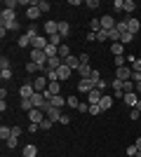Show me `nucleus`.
Returning <instances> with one entry per match:
<instances>
[{
	"label": "nucleus",
	"instance_id": "obj_1",
	"mask_svg": "<svg viewBox=\"0 0 141 157\" xmlns=\"http://www.w3.org/2000/svg\"><path fill=\"white\" fill-rule=\"evenodd\" d=\"M78 89H80V94H89L92 89H96V85H94L92 78H80L78 80Z\"/></svg>",
	"mask_w": 141,
	"mask_h": 157
},
{
	"label": "nucleus",
	"instance_id": "obj_2",
	"mask_svg": "<svg viewBox=\"0 0 141 157\" xmlns=\"http://www.w3.org/2000/svg\"><path fill=\"white\" fill-rule=\"evenodd\" d=\"M42 33H45L47 38L57 35V33H59V21H45V24H42Z\"/></svg>",
	"mask_w": 141,
	"mask_h": 157
},
{
	"label": "nucleus",
	"instance_id": "obj_3",
	"mask_svg": "<svg viewBox=\"0 0 141 157\" xmlns=\"http://www.w3.org/2000/svg\"><path fill=\"white\" fill-rule=\"evenodd\" d=\"M35 94V89H33V80H28V82H24V85L19 87V96L21 98H31Z\"/></svg>",
	"mask_w": 141,
	"mask_h": 157
},
{
	"label": "nucleus",
	"instance_id": "obj_4",
	"mask_svg": "<svg viewBox=\"0 0 141 157\" xmlns=\"http://www.w3.org/2000/svg\"><path fill=\"white\" fill-rule=\"evenodd\" d=\"M47 85H49L47 75H38V78L33 80V89L35 92H47Z\"/></svg>",
	"mask_w": 141,
	"mask_h": 157
},
{
	"label": "nucleus",
	"instance_id": "obj_5",
	"mask_svg": "<svg viewBox=\"0 0 141 157\" xmlns=\"http://www.w3.org/2000/svg\"><path fill=\"white\" fill-rule=\"evenodd\" d=\"M115 24H118V21L113 19V14H104V17H101V31H113Z\"/></svg>",
	"mask_w": 141,
	"mask_h": 157
},
{
	"label": "nucleus",
	"instance_id": "obj_6",
	"mask_svg": "<svg viewBox=\"0 0 141 157\" xmlns=\"http://www.w3.org/2000/svg\"><path fill=\"white\" fill-rule=\"evenodd\" d=\"M115 78L122 80V82H127V80H132V68L129 66H122V68H115Z\"/></svg>",
	"mask_w": 141,
	"mask_h": 157
},
{
	"label": "nucleus",
	"instance_id": "obj_7",
	"mask_svg": "<svg viewBox=\"0 0 141 157\" xmlns=\"http://www.w3.org/2000/svg\"><path fill=\"white\" fill-rule=\"evenodd\" d=\"M26 115H28V120H31V122H35V124H40L42 120L47 117V115H45V110H40V108H33V110H31V113H26Z\"/></svg>",
	"mask_w": 141,
	"mask_h": 157
},
{
	"label": "nucleus",
	"instance_id": "obj_8",
	"mask_svg": "<svg viewBox=\"0 0 141 157\" xmlns=\"http://www.w3.org/2000/svg\"><path fill=\"white\" fill-rule=\"evenodd\" d=\"M0 19H2V26H7V24H14V21H17V12H14V10H2Z\"/></svg>",
	"mask_w": 141,
	"mask_h": 157
},
{
	"label": "nucleus",
	"instance_id": "obj_9",
	"mask_svg": "<svg viewBox=\"0 0 141 157\" xmlns=\"http://www.w3.org/2000/svg\"><path fill=\"white\" fill-rule=\"evenodd\" d=\"M71 75H73V68H68L66 63L61 66L59 71H57V80H59V82H66L68 78H71Z\"/></svg>",
	"mask_w": 141,
	"mask_h": 157
},
{
	"label": "nucleus",
	"instance_id": "obj_10",
	"mask_svg": "<svg viewBox=\"0 0 141 157\" xmlns=\"http://www.w3.org/2000/svg\"><path fill=\"white\" fill-rule=\"evenodd\" d=\"M49 45V38L47 35H38V38L33 40V45H31V49H42L45 52V47Z\"/></svg>",
	"mask_w": 141,
	"mask_h": 157
},
{
	"label": "nucleus",
	"instance_id": "obj_11",
	"mask_svg": "<svg viewBox=\"0 0 141 157\" xmlns=\"http://www.w3.org/2000/svg\"><path fill=\"white\" fill-rule=\"evenodd\" d=\"M45 115H47V120H52V122H61V117H64L59 108H52V105L45 110Z\"/></svg>",
	"mask_w": 141,
	"mask_h": 157
},
{
	"label": "nucleus",
	"instance_id": "obj_12",
	"mask_svg": "<svg viewBox=\"0 0 141 157\" xmlns=\"http://www.w3.org/2000/svg\"><path fill=\"white\" fill-rule=\"evenodd\" d=\"M111 105H113V96H108V94H104V96H101V101H99V108H101V113L111 110Z\"/></svg>",
	"mask_w": 141,
	"mask_h": 157
},
{
	"label": "nucleus",
	"instance_id": "obj_13",
	"mask_svg": "<svg viewBox=\"0 0 141 157\" xmlns=\"http://www.w3.org/2000/svg\"><path fill=\"white\" fill-rule=\"evenodd\" d=\"M122 101H125L129 108H136V103H139V96H136V92H129V94H125V96H122Z\"/></svg>",
	"mask_w": 141,
	"mask_h": 157
},
{
	"label": "nucleus",
	"instance_id": "obj_14",
	"mask_svg": "<svg viewBox=\"0 0 141 157\" xmlns=\"http://www.w3.org/2000/svg\"><path fill=\"white\" fill-rule=\"evenodd\" d=\"M101 96H104V94H101L99 89H92V92L87 94V103H89V105H94V103H99V101H101Z\"/></svg>",
	"mask_w": 141,
	"mask_h": 157
},
{
	"label": "nucleus",
	"instance_id": "obj_15",
	"mask_svg": "<svg viewBox=\"0 0 141 157\" xmlns=\"http://www.w3.org/2000/svg\"><path fill=\"white\" fill-rule=\"evenodd\" d=\"M64 63H66L68 68H73V71H78V68H80V56H73V54H71L68 59H64Z\"/></svg>",
	"mask_w": 141,
	"mask_h": 157
},
{
	"label": "nucleus",
	"instance_id": "obj_16",
	"mask_svg": "<svg viewBox=\"0 0 141 157\" xmlns=\"http://www.w3.org/2000/svg\"><path fill=\"white\" fill-rule=\"evenodd\" d=\"M139 28H141L139 19H127V33H132V35H136V33H139Z\"/></svg>",
	"mask_w": 141,
	"mask_h": 157
},
{
	"label": "nucleus",
	"instance_id": "obj_17",
	"mask_svg": "<svg viewBox=\"0 0 141 157\" xmlns=\"http://www.w3.org/2000/svg\"><path fill=\"white\" fill-rule=\"evenodd\" d=\"M111 52H113V56H125V45L122 42H111Z\"/></svg>",
	"mask_w": 141,
	"mask_h": 157
},
{
	"label": "nucleus",
	"instance_id": "obj_18",
	"mask_svg": "<svg viewBox=\"0 0 141 157\" xmlns=\"http://www.w3.org/2000/svg\"><path fill=\"white\" fill-rule=\"evenodd\" d=\"M40 14H42V12H40V7H38V5H33V7H28V10H26V17H28L31 21H35Z\"/></svg>",
	"mask_w": 141,
	"mask_h": 157
},
{
	"label": "nucleus",
	"instance_id": "obj_19",
	"mask_svg": "<svg viewBox=\"0 0 141 157\" xmlns=\"http://www.w3.org/2000/svg\"><path fill=\"white\" fill-rule=\"evenodd\" d=\"M64 103H66V98L61 96V94H57V96L49 98V105H52V108H59V110H61V105H64Z\"/></svg>",
	"mask_w": 141,
	"mask_h": 157
},
{
	"label": "nucleus",
	"instance_id": "obj_20",
	"mask_svg": "<svg viewBox=\"0 0 141 157\" xmlns=\"http://www.w3.org/2000/svg\"><path fill=\"white\" fill-rule=\"evenodd\" d=\"M17 45L26 49V47H31V45H33V40H31V38L26 35V33H24V35H19V40H17Z\"/></svg>",
	"mask_w": 141,
	"mask_h": 157
},
{
	"label": "nucleus",
	"instance_id": "obj_21",
	"mask_svg": "<svg viewBox=\"0 0 141 157\" xmlns=\"http://www.w3.org/2000/svg\"><path fill=\"white\" fill-rule=\"evenodd\" d=\"M47 92L52 94V96H57V94L61 92V82L59 80H57V82H49V85H47Z\"/></svg>",
	"mask_w": 141,
	"mask_h": 157
},
{
	"label": "nucleus",
	"instance_id": "obj_22",
	"mask_svg": "<svg viewBox=\"0 0 141 157\" xmlns=\"http://www.w3.org/2000/svg\"><path fill=\"white\" fill-rule=\"evenodd\" d=\"M68 33H71V24H68V21H59V35L66 38Z\"/></svg>",
	"mask_w": 141,
	"mask_h": 157
},
{
	"label": "nucleus",
	"instance_id": "obj_23",
	"mask_svg": "<svg viewBox=\"0 0 141 157\" xmlns=\"http://www.w3.org/2000/svg\"><path fill=\"white\" fill-rule=\"evenodd\" d=\"M24 157H38V148L35 145H24Z\"/></svg>",
	"mask_w": 141,
	"mask_h": 157
},
{
	"label": "nucleus",
	"instance_id": "obj_24",
	"mask_svg": "<svg viewBox=\"0 0 141 157\" xmlns=\"http://www.w3.org/2000/svg\"><path fill=\"white\" fill-rule=\"evenodd\" d=\"M33 108H35V105H33L31 98H21V110H24V113H31Z\"/></svg>",
	"mask_w": 141,
	"mask_h": 157
},
{
	"label": "nucleus",
	"instance_id": "obj_25",
	"mask_svg": "<svg viewBox=\"0 0 141 157\" xmlns=\"http://www.w3.org/2000/svg\"><path fill=\"white\" fill-rule=\"evenodd\" d=\"M134 10H136V2H134V0H125V5H122V12L132 14Z\"/></svg>",
	"mask_w": 141,
	"mask_h": 157
},
{
	"label": "nucleus",
	"instance_id": "obj_26",
	"mask_svg": "<svg viewBox=\"0 0 141 157\" xmlns=\"http://www.w3.org/2000/svg\"><path fill=\"white\" fill-rule=\"evenodd\" d=\"M45 54H47V59H52V56H59V47L47 45V47H45Z\"/></svg>",
	"mask_w": 141,
	"mask_h": 157
},
{
	"label": "nucleus",
	"instance_id": "obj_27",
	"mask_svg": "<svg viewBox=\"0 0 141 157\" xmlns=\"http://www.w3.org/2000/svg\"><path fill=\"white\" fill-rule=\"evenodd\" d=\"M0 138H5V141H10L12 138V127H0Z\"/></svg>",
	"mask_w": 141,
	"mask_h": 157
},
{
	"label": "nucleus",
	"instance_id": "obj_28",
	"mask_svg": "<svg viewBox=\"0 0 141 157\" xmlns=\"http://www.w3.org/2000/svg\"><path fill=\"white\" fill-rule=\"evenodd\" d=\"M122 92L129 94V92H136V85L132 82V80H127V82H122Z\"/></svg>",
	"mask_w": 141,
	"mask_h": 157
},
{
	"label": "nucleus",
	"instance_id": "obj_29",
	"mask_svg": "<svg viewBox=\"0 0 141 157\" xmlns=\"http://www.w3.org/2000/svg\"><path fill=\"white\" fill-rule=\"evenodd\" d=\"M26 35H28V38H31V40H35V38H38V35H40V31H38V26H28V28H26Z\"/></svg>",
	"mask_w": 141,
	"mask_h": 157
},
{
	"label": "nucleus",
	"instance_id": "obj_30",
	"mask_svg": "<svg viewBox=\"0 0 141 157\" xmlns=\"http://www.w3.org/2000/svg\"><path fill=\"white\" fill-rule=\"evenodd\" d=\"M78 75H80V78H89V75H92V68H89V66H80V68H78Z\"/></svg>",
	"mask_w": 141,
	"mask_h": 157
},
{
	"label": "nucleus",
	"instance_id": "obj_31",
	"mask_svg": "<svg viewBox=\"0 0 141 157\" xmlns=\"http://www.w3.org/2000/svg\"><path fill=\"white\" fill-rule=\"evenodd\" d=\"M59 56H61V59H68V56H71V47H68V45H61L59 47Z\"/></svg>",
	"mask_w": 141,
	"mask_h": 157
},
{
	"label": "nucleus",
	"instance_id": "obj_32",
	"mask_svg": "<svg viewBox=\"0 0 141 157\" xmlns=\"http://www.w3.org/2000/svg\"><path fill=\"white\" fill-rule=\"evenodd\" d=\"M89 31L99 33L101 31V19H92V21H89Z\"/></svg>",
	"mask_w": 141,
	"mask_h": 157
},
{
	"label": "nucleus",
	"instance_id": "obj_33",
	"mask_svg": "<svg viewBox=\"0 0 141 157\" xmlns=\"http://www.w3.org/2000/svg\"><path fill=\"white\" fill-rule=\"evenodd\" d=\"M66 105H71V108H75V110H78V105H80L78 96H68V98H66Z\"/></svg>",
	"mask_w": 141,
	"mask_h": 157
},
{
	"label": "nucleus",
	"instance_id": "obj_34",
	"mask_svg": "<svg viewBox=\"0 0 141 157\" xmlns=\"http://www.w3.org/2000/svg\"><path fill=\"white\" fill-rule=\"evenodd\" d=\"M17 5H19V0H5V2H2V10H14Z\"/></svg>",
	"mask_w": 141,
	"mask_h": 157
},
{
	"label": "nucleus",
	"instance_id": "obj_35",
	"mask_svg": "<svg viewBox=\"0 0 141 157\" xmlns=\"http://www.w3.org/2000/svg\"><path fill=\"white\" fill-rule=\"evenodd\" d=\"M132 40H134V35H132V33H122V35H120V42H122V45H129Z\"/></svg>",
	"mask_w": 141,
	"mask_h": 157
},
{
	"label": "nucleus",
	"instance_id": "obj_36",
	"mask_svg": "<svg viewBox=\"0 0 141 157\" xmlns=\"http://www.w3.org/2000/svg\"><path fill=\"white\" fill-rule=\"evenodd\" d=\"M0 78H2V82L12 80V68H5V71H0Z\"/></svg>",
	"mask_w": 141,
	"mask_h": 157
},
{
	"label": "nucleus",
	"instance_id": "obj_37",
	"mask_svg": "<svg viewBox=\"0 0 141 157\" xmlns=\"http://www.w3.org/2000/svg\"><path fill=\"white\" fill-rule=\"evenodd\" d=\"M38 7H40V12H49V10H52V5H49L47 0H38Z\"/></svg>",
	"mask_w": 141,
	"mask_h": 157
},
{
	"label": "nucleus",
	"instance_id": "obj_38",
	"mask_svg": "<svg viewBox=\"0 0 141 157\" xmlns=\"http://www.w3.org/2000/svg\"><path fill=\"white\" fill-rule=\"evenodd\" d=\"M96 42H108V31H99L96 33Z\"/></svg>",
	"mask_w": 141,
	"mask_h": 157
},
{
	"label": "nucleus",
	"instance_id": "obj_39",
	"mask_svg": "<svg viewBox=\"0 0 141 157\" xmlns=\"http://www.w3.org/2000/svg\"><path fill=\"white\" fill-rule=\"evenodd\" d=\"M52 124H54L52 120H47V117H45V120L40 122V129H42V131H49V129H52Z\"/></svg>",
	"mask_w": 141,
	"mask_h": 157
},
{
	"label": "nucleus",
	"instance_id": "obj_40",
	"mask_svg": "<svg viewBox=\"0 0 141 157\" xmlns=\"http://www.w3.org/2000/svg\"><path fill=\"white\" fill-rule=\"evenodd\" d=\"M127 66V56H115V68H122Z\"/></svg>",
	"mask_w": 141,
	"mask_h": 157
},
{
	"label": "nucleus",
	"instance_id": "obj_41",
	"mask_svg": "<svg viewBox=\"0 0 141 157\" xmlns=\"http://www.w3.org/2000/svg\"><path fill=\"white\" fill-rule=\"evenodd\" d=\"M49 45H54V47H61V35H59V33L49 38Z\"/></svg>",
	"mask_w": 141,
	"mask_h": 157
},
{
	"label": "nucleus",
	"instance_id": "obj_42",
	"mask_svg": "<svg viewBox=\"0 0 141 157\" xmlns=\"http://www.w3.org/2000/svg\"><path fill=\"white\" fill-rule=\"evenodd\" d=\"M115 28L120 31V35H122V33H127V21H118V24H115Z\"/></svg>",
	"mask_w": 141,
	"mask_h": 157
},
{
	"label": "nucleus",
	"instance_id": "obj_43",
	"mask_svg": "<svg viewBox=\"0 0 141 157\" xmlns=\"http://www.w3.org/2000/svg\"><path fill=\"white\" fill-rule=\"evenodd\" d=\"M35 71H40V68H38V63L28 61V63H26V73H35Z\"/></svg>",
	"mask_w": 141,
	"mask_h": 157
},
{
	"label": "nucleus",
	"instance_id": "obj_44",
	"mask_svg": "<svg viewBox=\"0 0 141 157\" xmlns=\"http://www.w3.org/2000/svg\"><path fill=\"white\" fill-rule=\"evenodd\" d=\"M10 59H7V56H2V59H0V71H5V68H10Z\"/></svg>",
	"mask_w": 141,
	"mask_h": 157
},
{
	"label": "nucleus",
	"instance_id": "obj_45",
	"mask_svg": "<svg viewBox=\"0 0 141 157\" xmlns=\"http://www.w3.org/2000/svg\"><path fill=\"white\" fill-rule=\"evenodd\" d=\"M89 115H101V108H99V103L89 105Z\"/></svg>",
	"mask_w": 141,
	"mask_h": 157
},
{
	"label": "nucleus",
	"instance_id": "obj_46",
	"mask_svg": "<svg viewBox=\"0 0 141 157\" xmlns=\"http://www.w3.org/2000/svg\"><path fill=\"white\" fill-rule=\"evenodd\" d=\"M87 63H89V54L82 52V54H80V66H87Z\"/></svg>",
	"mask_w": 141,
	"mask_h": 157
},
{
	"label": "nucleus",
	"instance_id": "obj_47",
	"mask_svg": "<svg viewBox=\"0 0 141 157\" xmlns=\"http://www.w3.org/2000/svg\"><path fill=\"white\" fill-rule=\"evenodd\" d=\"M85 5H87V10H96V7H99V0H87Z\"/></svg>",
	"mask_w": 141,
	"mask_h": 157
},
{
	"label": "nucleus",
	"instance_id": "obj_48",
	"mask_svg": "<svg viewBox=\"0 0 141 157\" xmlns=\"http://www.w3.org/2000/svg\"><path fill=\"white\" fill-rule=\"evenodd\" d=\"M85 40H87V42H96V33H94V31H89L87 35H85Z\"/></svg>",
	"mask_w": 141,
	"mask_h": 157
},
{
	"label": "nucleus",
	"instance_id": "obj_49",
	"mask_svg": "<svg viewBox=\"0 0 141 157\" xmlns=\"http://www.w3.org/2000/svg\"><path fill=\"white\" fill-rule=\"evenodd\" d=\"M122 5H125V0H115V2H113L115 12H122Z\"/></svg>",
	"mask_w": 141,
	"mask_h": 157
},
{
	"label": "nucleus",
	"instance_id": "obj_50",
	"mask_svg": "<svg viewBox=\"0 0 141 157\" xmlns=\"http://www.w3.org/2000/svg\"><path fill=\"white\" fill-rule=\"evenodd\" d=\"M5 28H7V31H19L21 26H19V21H14V24H7Z\"/></svg>",
	"mask_w": 141,
	"mask_h": 157
},
{
	"label": "nucleus",
	"instance_id": "obj_51",
	"mask_svg": "<svg viewBox=\"0 0 141 157\" xmlns=\"http://www.w3.org/2000/svg\"><path fill=\"white\" fill-rule=\"evenodd\" d=\"M141 117V113L136 110V108H132V113H129V120H139Z\"/></svg>",
	"mask_w": 141,
	"mask_h": 157
},
{
	"label": "nucleus",
	"instance_id": "obj_52",
	"mask_svg": "<svg viewBox=\"0 0 141 157\" xmlns=\"http://www.w3.org/2000/svg\"><path fill=\"white\" fill-rule=\"evenodd\" d=\"M78 110H80V113H89V103H82V101H80V105H78Z\"/></svg>",
	"mask_w": 141,
	"mask_h": 157
},
{
	"label": "nucleus",
	"instance_id": "obj_53",
	"mask_svg": "<svg viewBox=\"0 0 141 157\" xmlns=\"http://www.w3.org/2000/svg\"><path fill=\"white\" fill-rule=\"evenodd\" d=\"M89 78H92V80H94V85H96V82L101 80V75H99V71H92V75H89Z\"/></svg>",
	"mask_w": 141,
	"mask_h": 157
},
{
	"label": "nucleus",
	"instance_id": "obj_54",
	"mask_svg": "<svg viewBox=\"0 0 141 157\" xmlns=\"http://www.w3.org/2000/svg\"><path fill=\"white\" fill-rule=\"evenodd\" d=\"M38 129H40V124H35V122H31V124H28V131H31V134H35Z\"/></svg>",
	"mask_w": 141,
	"mask_h": 157
},
{
	"label": "nucleus",
	"instance_id": "obj_55",
	"mask_svg": "<svg viewBox=\"0 0 141 157\" xmlns=\"http://www.w3.org/2000/svg\"><path fill=\"white\" fill-rule=\"evenodd\" d=\"M21 136V129L19 127H12V138H19Z\"/></svg>",
	"mask_w": 141,
	"mask_h": 157
},
{
	"label": "nucleus",
	"instance_id": "obj_56",
	"mask_svg": "<svg viewBox=\"0 0 141 157\" xmlns=\"http://www.w3.org/2000/svg\"><path fill=\"white\" fill-rule=\"evenodd\" d=\"M7 148H10V150H14V148H17V138H10V141H7Z\"/></svg>",
	"mask_w": 141,
	"mask_h": 157
},
{
	"label": "nucleus",
	"instance_id": "obj_57",
	"mask_svg": "<svg viewBox=\"0 0 141 157\" xmlns=\"http://www.w3.org/2000/svg\"><path fill=\"white\" fill-rule=\"evenodd\" d=\"M127 155H129V157L136 155V145H129V148H127Z\"/></svg>",
	"mask_w": 141,
	"mask_h": 157
},
{
	"label": "nucleus",
	"instance_id": "obj_58",
	"mask_svg": "<svg viewBox=\"0 0 141 157\" xmlns=\"http://www.w3.org/2000/svg\"><path fill=\"white\" fill-rule=\"evenodd\" d=\"M96 89H99V92H104V89H106V82H104V80H99V82H96Z\"/></svg>",
	"mask_w": 141,
	"mask_h": 157
},
{
	"label": "nucleus",
	"instance_id": "obj_59",
	"mask_svg": "<svg viewBox=\"0 0 141 157\" xmlns=\"http://www.w3.org/2000/svg\"><path fill=\"white\" fill-rule=\"evenodd\" d=\"M134 85H136V94H141V80H139V82H134Z\"/></svg>",
	"mask_w": 141,
	"mask_h": 157
},
{
	"label": "nucleus",
	"instance_id": "obj_60",
	"mask_svg": "<svg viewBox=\"0 0 141 157\" xmlns=\"http://www.w3.org/2000/svg\"><path fill=\"white\" fill-rule=\"evenodd\" d=\"M136 150H141V138H136Z\"/></svg>",
	"mask_w": 141,
	"mask_h": 157
},
{
	"label": "nucleus",
	"instance_id": "obj_61",
	"mask_svg": "<svg viewBox=\"0 0 141 157\" xmlns=\"http://www.w3.org/2000/svg\"><path fill=\"white\" fill-rule=\"evenodd\" d=\"M136 110H139V113H141V98H139V103H136Z\"/></svg>",
	"mask_w": 141,
	"mask_h": 157
},
{
	"label": "nucleus",
	"instance_id": "obj_62",
	"mask_svg": "<svg viewBox=\"0 0 141 157\" xmlns=\"http://www.w3.org/2000/svg\"><path fill=\"white\" fill-rule=\"evenodd\" d=\"M134 157H141V150H136V155H134Z\"/></svg>",
	"mask_w": 141,
	"mask_h": 157
},
{
	"label": "nucleus",
	"instance_id": "obj_63",
	"mask_svg": "<svg viewBox=\"0 0 141 157\" xmlns=\"http://www.w3.org/2000/svg\"><path fill=\"white\" fill-rule=\"evenodd\" d=\"M139 59H141V56H139Z\"/></svg>",
	"mask_w": 141,
	"mask_h": 157
},
{
	"label": "nucleus",
	"instance_id": "obj_64",
	"mask_svg": "<svg viewBox=\"0 0 141 157\" xmlns=\"http://www.w3.org/2000/svg\"><path fill=\"white\" fill-rule=\"evenodd\" d=\"M21 157H24V155H21Z\"/></svg>",
	"mask_w": 141,
	"mask_h": 157
}]
</instances>
